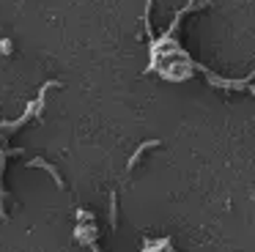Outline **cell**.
Segmentation results:
<instances>
[{
    "label": "cell",
    "mask_w": 255,
    "mask_h": 252,
    "mask_svg": "<svg viewBox=\"0 0 255 252\" xmlns=\"http://www.w3.org/2000/svg\"><path fill=\"white\" fill-rule=\"evenodd\" d=\"M28 167H41V170H47V173L52 175V181H55V184L63 189V178H61V173H58V170L52 167L50 162H44V159H28Z\"/></svg>",
    "instance_id": "obj_1"
},
{
    "label": "cell",
    "mask_w": 255,
    "mask_h": 252,
    "mask_svg": "<svg viewBox=\"0 0 255 252\" xmlns=\"http://www.w3.org/2000/svg\"><path fill=\"white\" fill-rule=\"evenodd\" d=\"M156 145H159V140H145V142H143V145H140V148H137V151H134V156H129V162H127V170H132V167H134V164H137V162H140V156H143V153H145V151H148V148H156Z\"/></svg>",
    "instance_id": "obj_2"
},
{
    "label": "cell",
    "mask_w": 255,
    "mask_h": 252,
    "mask_svg": "<svg viewBox=\"0 0 255 252\" xmlns=\"http://www.w3.org/2000/svg\"><path fill=\"white\" fill-rule=\"evenodd\" d=\"M118 225V197H116V192L110 195V228H116Z\"/></svg>",
    "instance_id": "obj_3"
},
{
    "label": "cell",
    "mask_w": 255,
    "mask_h": 252,
    "mask_svg": "<svg viewBox=\"0 0 255 252\" xmlns=\"http://www.w3.org/2000/svg\"><path fill=\"white\" fill-rule=\"evenodd\" d=\"M0 52L11 55V38H0Z\"/></svg>",
    "instance_id": "obj_4"
}]
</instances>
